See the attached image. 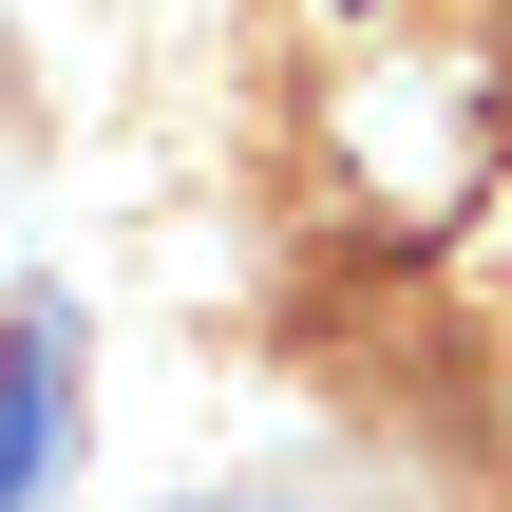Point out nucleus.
Returning a JSON list of instances; mask_svg holds the SVG:
<instances>
[{
    "label": "nucleus",
    "mask_w": 512,
    "mask_h": 512,
    "mask_svg": "<svg viewBox=\"0 0 512 512\" xmlns=\"http://www.w3.org/2000/svg\"><path fill=\"white\" fill-rule=\"evenodd\" d=\"M76 475V304H0V512H57Z\"/></svg>",
    "instance_id": "1"
},
{
    "label": "nucleus",
    "mask_w": 512,
    "mask_h": 512,
    "mask_svg": "<svg viewBox=\"0 0 512 512\" xmlns=\"http://www.w3.org/2000/svg\"><path fill=\"white\" fill-rule=\"evenodd\" d=\"M190 512H209V494H190ZM228 512H266V494H228Z\"/></svg>",
    "instance_id": "2"
}]
</instances>
